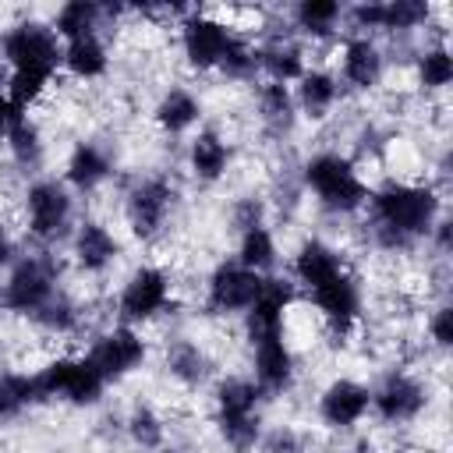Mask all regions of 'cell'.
I'll list each match as a JSON object with an SVG mask.
<instances>
[{
  "label": "cell",
  "mask_w": 453,
  "mask_h": 453,
  "mask_svg": "<svg viewBox=\"0 0 453 453\" xmlns=\"http://www.w3.org/2000/svg\"><path fill=\"white\" fill-rule=\"evenodd\" d=\"M290 92H294L297 117H301L304 124H311V127L326 124V120L340 110V103L347 99L343 88H340V81H336V74H333V71H319V67H308V71L290 85Z\"/></svg>",
  "instance_id": "9"
},
{
  "label": "cell",
  "mask_w": 453,
  "mask_h": 453,
  "mask_svg": "<svg viewBox=\"0 0 453 453\" xmlns=\"http://www.w3.org/2000/svg\"><path fill=\"white\" fill-rule=\"evenodd\" d=\"M333 74L343 88V96L350 99H368L379 92L382 78H386V53L379 46V39L372 35H343Z\"/></svg>",
  "instance_id": "7"
},
{
  "label": "cell",
  "mask_w": 453,
  "mask_h": 453,
  "mask_svg": "<svg viewBox=\"0 0 453 453\" xmlns=\"http://www.w3.org/2000/svg\"><path fill=\"white\" fill-rule=\"evenodd\" d=\"M290 25L297 39H343V4L333 0H301L290 4Z\"/></svg>",
  "instance_id": "12"
},
{
  "label": "cell",
  "mask_w": 453,
  "mask_h": 453,
  "mask_svg": "<svg viewBox=\"0 0 453 453\" xmlns=\"http://www.w3.org/2000/svg\"><path fill=\"white\" fill-rule=\"evenodd\" d=\"M265 276L237 265L230 255H223L219 262H212L209 276H205V301L202 311L216 315V319H241L255 308V301L262 297Z\"/></svg>",
  "instance_id": "6"
},
{
  "label": "cell",
  "mask_w": 453,
  "mask_h": 453,
  "mask_svg": "<svg viewBox=\"0 0 453 453\" xmlns=\"http://www.w3.org/2000/svg\"><path fill=\"white\" fill-rule=\"evenodd\" d=\"M78 216H81V202L57 173H39L25 184L18 219H21V237L28 244L64 248Z\"/></svg>",
  "instance_id": "1"
},
{
  "label": "cell",
  "mask_w": 453,
  "mask_h": 453,
  "mask_svg": "<svg viewBox=\"0 0 453 453\" xmlns=\"http://www.w3.org/2000/svg\"><path fill=\"white\" fill-rule=\"evenodd\" d=\"M50 25L60 35V42L85 39V35H103V4H85V0L57 4L50 11Z\"/></svg>",
  "instance_id": "14"
},
{
  "label": "cell",
  "mask_w": 453,
  "mask_h": 453,
  "mask_svg": "<svg viewBox=\"0 0 453 453\" xmlns=\"http://www.w3.org/2000/svg\"><path fill=\"white\" fill-rule=\"evenodd\" d=\"M113 71V53L110 42L103 35H85V39H71L64 42L60 53V74L74 85H99L106 81Z\"/></svg>",
  "instance_id": "10"
},
{
  "label": "cell",
  "mask_w": 453,
  "mask_h": 453,
  "mask_svg": "<svg viewBox=\"0 0 453 453\" xmlns=\"http://www.w3.org/2000/svg\"><path fill=\"white\" fill-rule=\"evenodd\" d=\"M81 357L96 368V375H99L110 389H117V386H124V382H131V379H138V375L149 372V365H152V343L145 340L142 329L117 322V326L103 329V333L85 347Z\"/></svg>",
  "instance_id": "4"
},
{
  "label": "cell",
  "mask_w": 453,
  "mask_h": 453,
  "mask_svg": "<svg viewBox=\"0 0 453 453\" xmlns=\"http://www.w3.org/2000/svg\"><path fill=\"white\" fill-rule=\"evenodd\" d=\"M7 78H11V71H7V64L0 60V99L7 96Z\"/></svg>",
  "instance_id": "15"
},
{
  "label": "cell",
  "mask_w": 453,
  "mask_h": 453,
  "mask_svg": "<svg viewBox=\"0 0 453 453\" xmlns=\"http://www.w3.org/2000/svg\"><path fill=\"white\" fill-rule=\"evenodd\" d=\"M372 418V382L336 372L311 396V421L333 435H357Z\"/></svg>",
  "instance_id": "3"
},
{
  "label": "cell",
  "mask_w": 453,
  "mask_h": 453,
  "mask_svg": "<svg viewBox=\"0 0 453 453\" xmlns=\"http://www.w3.org/2000/svg\"><path fill=\"white\" fill-rule=\"evenodd\" d=\"M237 145L216 127L202 124L195 134L180 142V177L188 180L191 191H219L237 163Z\"/></svg>",
  "instance_id": "5"
},
{
  "label": "cell",
  "mask_w": 453,
  "mask_h": 453,
  "mask_svg": "<svg viewBox=\"0 0 453 453\" xmlns=\"http://www.w3.org/2000/svg\"><path fill=\"white\" fill-rule=\"evenodd\" d=\"M230 258L258 276H273L283 269V248L273 234V226H255V230H244L230 241Z\"/></svg>",
  "instance_id": "11"
},
{
  "label": "cell",
  "mask_w": 453,
  "mask_h": 453,
  "mask_svg": "<svg viewBox=\"0 0 453 453\" xmlns=\"http://www.w3.org/2000/svg\"><path fill=\"white\" fill-rule=\"evenodd\" d=\"M170 308H177L170 273H166V265H156L145 258H138L127 269V276L120 280V287L113 290V315L120 326L145 329L156 319H163Z\"/></svg>",
  "instance_id": "2"
},
{
  "label": "cell",
  "mask_w": 453,
  "mask_h": 453,
  "mask_svg": "<svg viewBox=\"0 0 453 453\" xmlns=\"http://www.w3.org/2000/svg\"><path fill=\"white\" fill-rule=\"evenodd\" d=\"M411 78H414V92L418 96H449V85H453L449 42L421 46L414 53V60H411Z\"/></svg>",
  "instance_id": "13"
},
{
  "label": "cell",
  "mask_w": 453,
  "mask_h": 453,
  "mask_svg": "<svg viewBox=\"0 0 453 453\" xmlns=\"http://www.w3.org/2000/svg\"><path fill=\"white\" fill-rule=\"evenodd\" d=\"M149 124L156 134H163L166 142H184L188 134H195L205 124V99L191 81H177L166 85L152 96L149 103Z\"/></svg>",
  "instance_id": "8"
}]
</instances>
